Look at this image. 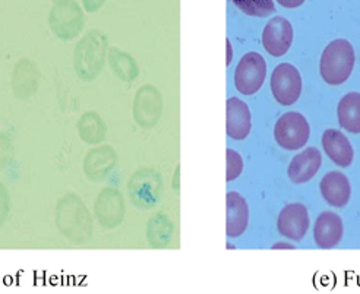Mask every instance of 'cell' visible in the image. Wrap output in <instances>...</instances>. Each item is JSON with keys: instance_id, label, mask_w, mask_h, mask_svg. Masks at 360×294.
<instances>
[{"instance_id": "obj_1", "label": "cell", "mask_w": 360, "mask_h": 294, "mask_svg": "<svg viewBox=\"0 0 360 294\" xmlns=\"http://www.w3.org/2000/svg\"><path fill=\"white\" fill-rule=\"evenodd\" d=\"M56 227L70 243L84 245L93 238L94 218L77 193L68 192L58 200Z\"/></svg>"}, {"instance_id": "obj_2", "label": "cell", "mask_w": 360, "mask_h": 294, "mask_svg": "<svg viewBox=\"0 0 360 294\" xmlns=\"http://www.w3.org/2000/svg\"><path fill=\"white\" fill-rule=\"evenodd\" d=\"M109 40L100 31H89L78 41L74 50V69L81 81H96L104 69Z\"/></svg>"}, {"instance_id": "obj_3", "label": "cell", "mask_w": 360, "mask_h": 294, "mask_svg": "<svg viewBox=\"0 0 360 294\" xmlns=\"http://www.w3.org/2000/svg\"><path fill=\"white\" fill-rule=\"evenodd\" d=\"M354 68V49L343 39L331 41L323 50L319 72L322 79L330 85L345 84Z\"/></svg>"}, {"instance_id": "obj_4", "label": "cell", "mask_w": 360, "mask_h": 294, "mask_svg": "<svg viewBox=\"0 0 360 294\" xmlns=\"http://www.w3.org/2000/svg\"><path fill=\"white\" fill-rule=\"evenodd\" d=\"M49 25L56 39L62 41L75 40L85 25L81 6L75 0H59L50 12Z\"/></svg>"}, {"instance_id": "obj_5", "label": "cell", "mask_w": 360, "mask_h": 294, "mask_svg": "<svg viewBox=\"0 0 360 294\" xmlns=\"http://www.w3.org/2000/svg\"><path fill=\"white\" fill-rule=\"evenodd\" d=\"M311 136V126L306 117L296 112L283 115L274 126V138L287 151L300 150Z\"/></svg>"}, {"instance_id": "obj_6", "label": "cell", "mask_w": 360, "mask_h": 294, "mask_svg": "<svg viewBox=\"0 0 360 294\" xmlns=\"http://www.w3.org/2000/svg\"><path fill=\"white\" fill-rule=\"evenodd\" d=\"M266 62L257 51L246 53L235 70V87L243 96L258 93L265 82Z\"/></svg>"}, {"instance_id": "obj_7", "label": "cell", "mask_w": 360, "mask_h": 294, "mask_svg": "<svg viewBox=\"0 0 360 294\" xmlns=\"http://www.w3.org/2000/svg\"><path fill=\"white\" fill-rule=\"evenodd\" d=\"M126 214L124 199L115 188H104L96 198L94 217L104 230H115L123 222Z\"/></svg>"}, {"instance_id": "obj_8", "label": "cell", "mask_w": 360, "mask_h": 294, "mask_svg": "<svg viewBox=\"0 0 360 294\" xmlns=\"http://www.w3.org/2000/svg\"><path fill=\"white\" fill-rule=\"evenodd\" d=\"M271 91L281 106L295 104L302 94V77L290 63L278 65L271 75Z\"/></svg>"}, {"instance_id": "obj_9", "label": "cell", "mask_w": 360, "mask_h": 294, "mask_svg": "<svg viewBox=\"0 0 360 294\" xmlns=\"http://www.w3.org/2000/svg\"><path fill=\"white\" fill-rule=\"evenodd\" d=\"M117 165V153L112 145L100 143L89 150L82 161V172L89 181L101 183Z\"/></svg>"}, {"instance_id": "obj_10", "label": "cell", "mask_w": 360, "mask_h": 294, "mask_svg": "<svg viewBox=\"0 0 360 294\" xmlns=\"http://www.w3.org/2000/svg\"><path fill=\"white\" fill-rule=\"evenodd\" d=\"M41 73L37 63L28 58L18 60L12 69L11 85L12 93L18 100H30L37 94L40 88Z\"/></svg>"}, {"instance_id": "obj_11", "label": "cell", "mask_w": 360, "mask_h": 294, "mask_svg": "<svg viewBox=\"0 0 360 294\" xmlns=\"http://www.w3.org/2000/svg\"><path fill=\"white\" fill-rule=\"evenodd\" d=\"M293 43V27L283 16H274L262 31V46L274 58H281Z\"/></svg>"}, {"instance_id": "obj_12", "label": "cell", "mask_w": 360, "mask_h": 294, "mask_svg": "<svg viewBox=\"0 0 360 294\" xmlns=\"http://www.w3.org/2000/svg\"><path fill=\"white\" fill-rule=\"evenodd\" d=\"M277 229L281 236L300 242L309 229V214L304 205L290 204L280 211Z\"/></svg>"}, {"instance_id": "obj_13", "label": "cell", "mask_w": 360, "mask_h": 294, "mask_svg": "<svg viewBox=\"0 0 360 294\" xmlns=\"http://www.w3.org/2000/svg\"><path fill=\"white\" fill-rule=\"evenodd\" d=\"M226 113L227 135L235 141L245 139L252 129V116L248 104L240 98L231 97L226 103Z\"/></svg>"}, {"instance_id": "obj_14", "label": "cell", "mask_w": 360, "mask_h": 294, "mask_svg": "<svg viewBox=\"0 0 360 294\" xmlns=\"http://www.w3.org/2000/svg\"><path fill=\"white\" fill-rule=\"evenodd\" d=\"M322 198L334 208H343L349 204L352 196V186L346 174L340 172H330L322 177L319 183Z\"/></svg>"}, {"instance_id": "obj_15", "label": "cell", "mask_w": 360, "mask_h": 294, "mask_svg": "<svg viewBox=\"0 0 360 294\" xmlns=\"http://www.w3.org/2000/svg\"><path fill=\"white\" fill-rule=\"evenodd\" d=\"M343 222L341 218L331 211H323L318 215L315 227H314V238L318 248L321 249H333L335 248L341 237H343Z\"/></svg>"}, {"instance_id": "obj_16", "label": "cell", "mask_w": 360, "mask_h": 294, "mask_svg": "<svg viewBox=\"0 0 360 294\" xmlns=\"http://www.w3.org/2000/svg\"><path fill=\"white\" fill-rule=\"evenodd\" d=\"M226 207H227L226 234L230 238H236L242 236L248 229V223H249L248 202L239 192H227Z\"/></svg>"}, {"instance_id": "obj_17", "label": "cell", "mask_w": 360, "mask_h": 294, "mask_svg": "<svg viewBox=\"0 0 360 294\" xmlns=\"http://www.w3.org/2000/svg\"><path fill=\"white\" fill-rule=\"evenodd\" d=\"M321 164L322 155L319 150L315 148V146H311V148H306L293 157L287 174H289V179L293 183L300 185V183L309 181L319 172Z\"/></svg>"}, {"instance_id": "obj_18", "label": "cell", "mask_w": 360, "mask_h": 294, "mask_svg": "<svg viewBox=\"0 0 360 294\" xmlns=\"http://www.w3.org/2000/svg\"><path fill=\"white\" fill-rule=\"evenodd\" d=\"M322 146L323 151L330 157L333 162L340 167H349L353 161L354 151L350 141L345 134L335 129H328L322 135Z\"/></svg>"}, {"instance_id": "obj_19", "label": "cell", "mask_w": 360, "mask_h": 294, "mask_svg": "<svg viewBox=\"0 0 360 294\" xmlns=\"http://www.w3.org/2000/svg\"><path fill=\"white\" fill-rule=\"evenodd\" d=\"M160 110V100L158 94L154 88L146 85L141 88L134 103V117L138 124L141 126H150L155 122Z\"/></svg>"}, {"instance_id": "obj_20", "label": "cell", "mask_w": 360, "mask_h": 294, "mask_svg": "<svg viewBox=\"0 0 360 294\" xmlns=\"http://www.w3.org/2000/svg\"><path fill=\"white\" fill-rule=\"evenodd\" d=\"M77 131L79 139L86 145H100L107 138V124L100 113L94 110H88L81 115L77 123Z\"/></svg>"}, {"instance_id": "obj_21", "label": "cell", "mask_w": 360, "mask_h": 294, "mask_svg": "<svg viewBox=\"0 0 360 294\" xmlns=\"http://www.w3.org/2000/svg\"><path fill=\"white\" fill-rule=\"evenodd\" d=\"M338 123L350 134H360V93H349L337 107Z\"/></svg>"}, {"instance_id": "obj_22", "label": "cell", "mask_w": 360, "mask_h": 294, "mask_svg": "<svg viewBox=\"0 0 360 294\" xmlns=\"http://www.w3.org/2000/svg\"><path fill=\"white\" fill-rule=\"evenodd\" d=\"M107 63H109L115 77L124 82H131L138 77V66L131 54L117 49L110 47L107 53Z\"/></svg>"}, {"instance_id": "obj_23", "label": "cell", "mask_w": 360, "mask_h": 294, "mask_svg": "<svg viewBox=\"0 0 360 294\" xmlns=\"http://www.w3.org/2000/svg\"><path fill=\"white\" fill-rule=\"evenodd\" d=\"M151 180L146 177V174L138 172L132 176L128 183V192L135 205H143L147 202V195L153 189Z\"/></svg>"}, {"instance_id": "obj_24", "label": "cell", "mask_w": 360, "mask_h": 294, "mask_svg": "<svg viewBox=\"0 0 360 294\" xmlns=\"http://www.w3.org/2000/svg\"><path fill=\"white\" fill-rule=\"evenodd\" d=\"M233 4L246 15L257 18L268 16L276 9L273 0H233Z\"/></svg>"}, {"instance_id": "obj_25", "label": "cell", "mask_w": 360, "mask_h": 294, "mask_svg": "<svg viewBox=\"0 0 360 294\" xmlns=\"http://www.w3.org/2000/svg\"><path fill=\"white\" fill-rule=\"evenodd\" d=\"M226 158H227V174H226V181H233L236 180L242 172H243V160L240 154L235 150H227L226 151Z\"/></svg>"}, {"instance_id": "obj_26", "label": "cell", "mask_w": 360, "mask_h": 294, "mask_svg": "<svg viewBox=\"0 0 360 294\" xmlns=\"http://www.w3.org/2000/svg\"><path fill=\"white\" fill-rule=\"evenodd\" d=\"M13 160V143L5 134H0V172L6 170Z\"/></svg>"}, {"instance_id": "obj_27", "label": "cell", "mask_w": 360, "mask_h": 294, "mask_svg": "<svg viewBox=\"0 0 360 294\" xmlns=\"http://www.w3.org/2000/svg\"><path fill=\"white\" fill-rule=\"evenodd\" d=\"M11 210H12L11 193L4 183H0V227H4L5 223L8 222Z\"/></svg>"}, {"instance_id": "obj_28", "label": "cell", "mask_w": 360, "mask_h": 294, "mask_svg": "<svg viewBox=\"0 0 360 294\" xmlns=\"http://www.w3.org/2000/svg\"><path fill=\"white\" fill-rule=\"evenodd\" d=\"M104 2L105 0H82V5L86 12L94 13L104 5Z\"/></svg>"}, {"instance_id": "obj_29", "label": "cell", "mask_w": 360, "mask_h": 294, "mask_svg": "<svg viewBox=\"0 0 360 294\" xmlns=\"http://www.w3.org/2000/svg\"><path fill=\"white\" fill-rule=\"evenodd\" d=\"M304 2H306V0H277V4L281 5V6L285 8V9L299 8V6H302Z\"/></svg>"}, {"instance_id": "obj_30", "label": "cell", "mask_w": 360, "mask_h": 294, "mask_svg": "<svg viewBox=\"0 0 360 294\" xmlns=\"http://www.w3.org/2000/svg\"><path fill=\"white\" fill-rule=\"evenodd\" d=\"M231 59H233V50H231V44H230V41L227 40V66L230 65Z\"/></svg>"}, {"instance_id": "obj_31", "label": "cell", "mask_w": 360, "mask_h": 294, "mask_svg": "<svg viewBox=\"0 0 360 294\" xmlns=\"http://www.w3.org/2000/svg\"><path fill=\"white\" fill-rule=\"evenodd\" d=\"M276 249H280V248H285V249H293V245H289V243H277L274 245Z\"/></svg>"}]
</instances>
